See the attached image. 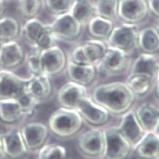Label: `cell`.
I'll use <instances>...</instances> for the list:
<instances>
[{
  "label": "cell",
  "mask_w": 159,
  "mask_h": 159,
  "mask_svg": "<svg viewBox=\"0 0 159 159\" xmlns=\"http://www.w3.org/2000/svg\"><path fill=\"white\" fill-rule=\"evenodd\" d=\"M91 98L110 114L122 116L131 110L136 97L126 83L115 82L96 86Z\"/></svg>",
  "instance_id": "6da1fadb"
},
{
  "label": "cell",
  "mask_w": 159,
  "mask_h": 159,
  "mask_svg": "<svg viewBox=\"0 0 159 159\" xmlns=\"http://www.w3.org/2000/svg\"><path fill=\"white\" fill-rule=\"evenodd\" d=\"M83 119L75 109L60 107L50 116L48 126L50 133L60 139H69L81 131Z\"/></svg>",
  "instance_id": "7a4b0ae2"
},
{
  "label": "cell",
  "mask_w": 159,
  "mask_h": 159,
  "mask_svg": "<svg viewBox=\"0 0 159 159\" xmlns=\"http://www.w3.org/2000/svg\"><path fill=\"white\" fill-rule=\"evenodd\" d=\"M104 40L92 39L74 46L70 52V61L85 65L97 66L107 50Z\"/></svg>",
  "instance_id": "3957f363"
},
{
  "label": "cell",
  "mask_w": 159,
  "mask_h": 159,
  "mask_svg": "<svg viewBox=\"0 0 159 159\" xmlns=\"http://www.w3.org/2000/svg\"><path fill=\"white\" fill-rule=\"evenodd\" d=\"M105 150L102 159H128L132 147L118 126H110L104 130Z\"/></svg>",
  "instance_id": "277c9868"
},
{
  "label": "cell",
  "mask_w": 159,
  "mask_h": 159,
  "mask_svg": "<svg viewBox=\"0 0 159 159\" xmlns=\"http://www.w3.org/2000/svg\"><path fill=\"white\" fill-rule=\"evenodd\" d=\"M132 61L128 52L108 46L100 62L96 66L97 71L107 76L122 75L130 69Z\"/></svg>",
  "instance_id": "5b68a950"
},
{
  "label": "cell",
  "mask_w": 159,
  "mask_h": 159,
  "mask_svg": "<svg viewBox=\"0 0 159 159\" xmlns=\"http://www.w3.org/2000/svg\"><path fill=\"white\" fill-rule=\"evenodd\" d=\"M77 148L86 158H102L105 150L104 130L94 128L83 133L77 139Z\"/></svg>",
  "instance_id": "8992f818"
},
{
  "label": "cell",
  "mask_w": 159,
  "mask_h": 159,
  "mask_svg": "<svg viewBox=\"0 0 159 159\" xmlns=\"http://www.w3.org/2000/svg\"><path fill=\"white\" fill-rule=\"evenodd\" d=\"M139 31L138 24L123 22L122 24L114 27L105 42L108 46L129 53L137 46Z\"/></svg>",
  "instance_id": "52a82bcc"
},
{
  "label": "cell",
  "mask_w": 159,
  "mask_h": 159,
  "mask_svg": "<svg viewBox=\"0 0 159 159\" xmlns=\"http://www.w3.org/2000/svg\"><path fill=\"white\" fill-rule=\"evenodd\" d=\"M3 157L6 159H26L30 153L22 138L19 126L10 127L0 134Z\"/></svg>",
  "instance_id": "ba28073f"
},
{
  "label": "cell",
  "mask_w": 159,
  "mask_h": 159,
  "mask_svg": "<svg viewBox=\"0 0 159 159\" xmlns=\"http://www.w3.org/2000/svg\"><path fill=\"white\" fill-rule=\"evenodd\" d=\"M20 129L30 153H38L47 144L50 131L44 123L37 121L26 123L20 126Z\"/></svg>",
  "instance_id": "9c48e42d"
},
{
  "label": "cell",
  "mask_w": 159,
  "mask_h": 159,
  "mask_svg": "<svg viewBox=\"0 0 159 159\" xmlns=\"http://www.w3.org/2000/svg\"><path fill=\"white\" fill-rule=\"evenodd\" d=\"M27 79L11 70L0 69V101L18 99L26 93Z\"/></svg>",
  "instance_id": "30bf717a"
},
{
  "label": "cell",
  "mask_w": 159,
  "mask_h": 159,
  "mask_svg": "<svg viewBox=\"0 0 159 159\" xmlns=\"http://www.w3.org/2000/svg\"><path fill=\"white\" fill-rule=\"evenodd\" d=\"M148 0H118V15L123 22L138 24L149 13Z\"/></svg>",
  "instance_id": "8fae6325"
},
{
  "label": "cell",
  "mask_w": 159,
  "mask_h": 159,
  "mask_svg": "<svg viewBox=\"0 0 159 159\" xmlns=\"http://www.w3.org/2000/svg\"><path fill=\"white\" fill-rule=\"evenodd\" d=\"M41 63L43 73L50 77L57 76L67 67V56L64 49L55 45L41 52Z\"/></svg>",
  "instance_id": "7c38bea8"
},
{
  "label": "cell",
  "mask_w": 159,
  "mask_h": 159,
  "mask_svg": "<svg viewBox=\"0 0 159 159\" xmlns=\"http://www.w3.org/2000/svg\"><path fill=\"white\" fill-rule=\"evenodd\" d=\"M57 39L72 41L77 38L82 32L83 26L69 12L56 16L50 24Z\"/></svg>",
  "instance_id": "4fadbf2b"
},
{
  "label": "cell",
  "mask_w": 159,
  "mask_h": 159,
  "mask_svg": "<svg viewBox=\"0 0 159 159\" xmlns=\"http://www.w3.org/2000/svg\"><path fill=\"white\" fill-rule=\"evenodd\" d=\"M83 121L95 127L105 125L109 119V112L104 107L94 102L89 96L81 98L76 109Z\"/></svg>",
  "instance_id": "5bb4252c"
},
{
  "label": "cell",
  "mask_w": 159,
  "mask_h": 159,
  "mask_svg": "<svg viewBox=\"0 0 159 159\" xmlns=\"http://www.w3.org/2000/svg\"><path fill=\"white\" fill-rule=\"evenodd\" d=\"M53 90L51 77L45 73L31 75L27 79L26 92L39 104L48 101L53 95Z\"/></svg>",
  "instance_id": "9a60e30c"
},
{
  "label": "cell",
  "mask_w": 159,
  "mask_h": 159,
  "mask_svg": "<svg viewBox=\"0 0 159 159\" xmlns=\"http://www.w3.org/2000/svg\"><path fill=\"white\" fill-rule=\"evenodd\" d=\"M26 59L23 48L15 40L0 46V69L12 71L21 66Z\"/></svg>",
  "instance_id": "2e32d148"
},
{
  "label": "cell",
  "mask_w": 159,
  "mask_h": 159,
  "mask_svg": "<svg viewBox=\"0 0 159 159\" xmlns=\"http://www.w3.org/2000/svg\"><path fill=\"white\" fill-rule=\"evenodd\" d=\"M119 130L134 148L147 133L143 128L136 117L135 111L129 110L122 115L121 121L118 126Z\"/></svg>",
  "instance_id": "e0dca14e"
},
{
  "label": "cell",
  "mask_w": 159,
  "mask_h": 159,
  "mask_svg": "<svg viewBox=\"0 0 159 159\" xmlns=\"http://www.w3.org/2000/svg\"><path fill=\"white\" fill-rule=\"evenodd\" d=\"M86 96H88L86 87L70 81L60 88L56 97L61 107L75 110L79 102Z\"/></svg>",
  "instance_id": "ac0fdd59"
},
{
  "label": "cell",
  "mask_w": 159,
  "mask_h": 159,
  "mask_svg": "<svg viewBox=\"0 0 159 159\" xmlns=\"http://www.w3.org/2000/svg\"><path fill=\"white\" fill-rule=\"evenodd\" d=\"M27 118L18 100L0 101V123L10 127L18 126Z\"/></svg>",
  "instance_id": "d6986e66"
},
{
  "label": "cell",
  "mask_w": 159,
  "mask_h": 159,
  "mask_svg": "<svg viewBox=\"0 0 159 159\" xmlns=\"http://www.w3.org/2000/svg\"><path fill=\"white\" fill-rule=\"evenodd\" d=\"M66 71L70 81L85 87L95 80L98 72L96 66L79 65L71 61L67 63Z\"/></svg>",
  "instance_id": "ffe728a7"
},
{
  "label": "cell",
  "mask_w": 159,
  "mask_h": 159,
  "mask_svg": "<svg viewBox=\"0 0 159 159\" xmlns=\"http://www.w3.org/2000/svg\"><path fill=\"white\" fill-rule=\"evenodd\" d=\"M158 66L159 57L157 54L142 52L132 62L130 73L146 75L157 80Z\"/></svg>",
  "instance_id": "44dd1931"
},
{
  "label": "cell",
  "mask_w": 159,
  "mask_h": 159,
  "mask_svg": "<svg viewBox=\"0 0 159 159\" xmlns=\"http://www.w3.org/2000/svg\"><path fill=\"white\" fill-rule=\"evenodd\" d=\"M133 151L137 159H158L159 138L153 132H147Z\"/></svg>",
  "instance_id": "7402d4cb"
},
{
  "label": "cell",
  "mask_w": 159,
  "mask_h": 159,
  "mask_svg": "<svg viewBox=\"0 0 159 159\" xmlns=\"http://www.w3.org/2000/svg\"><path fill=\"white\" fill-rule=\"evenodd\" d=\"M157 80L152 77L139 73H130L126 84L136 97L143 98L152 90Z\"/></svg>",
  "instance_id": "603a6c76"
},
{
  "label": "cell",
  "mask_w": 159,
  "mask_h": 159,
  "mask_svg": "<svg viewBox=\"0 0 159 159\" xmlns=\"http://www.w3.org/2000/svg\"><path fill=\"white\" fill-rule=\"evenodd\" d=\"M137 46L142 52L157 54L159 52V32L154 26L140 29Z\"/></svg>",
  "instance_id": "cb8c5ba5"
},
{
  "label": "cell",
  "mask_w": 159,
  "mask_h": 159,
  "mask_svg": "<svg viewBox=\"0 0 159 159\" xmlns=\"http://www.w3.org/2000/svg\"><path fill=\"white\" fill-rule=\"evenodd\" d=\"M136 117L146 132H153L159 118V109L153 104L145 102L135 111Z\"/></svg>",
  "instance_id": "d4e9b609"
},
{
  "label": "cell",
  "mask_w": 159,
  "mask_h": 159,
  "mask_svg": "<svg viewBox=\"0 0 159 159\" xmlns=\"http://www.w3.org/2000/svg\"><path fill=\"white\" fill-rule=\"evenodd\" d=\"M82 26H86L96 15L94 3L92 0H75L70 11Z\"/></svg>",
  "instance_id": "484cf974"
},
{
  "label": "cell",
  "mask_w": 159,
  "mask_h": 159,
  "mask_svg": "<svg viewBox=\"0 0 159 159\" xmlns=\"http://www.w3.org/2000/svg\"><path fill=\"white\" fill-rule=\"evenodd\" d=\"M88 30L93 38L104 41L108 38L115 25L110 19L96 15L87 25Z\"/></svg>",
  "instance_id": "4316f807"
},
{
  "label": "cell",
  "mask_w": 159,
  "mask_h": 159,
  "mask_svg": "<svg viewBox=\"0 0 159 159\" xmlns=\"http://www.w3.org/2000/svg\"><path fill=\"white\" fill-rule=\"evenodd\" d=\"M46 24L40 20L36 18H30L24 24L22 31L24 39L34 46L43 34Z\"/></svg>",
  "instance_id": "83f0119b"
},
{
  "label": "cell",
  "mask_w": 159,
  "mask_h": 159,
  "mask_svg": "<svg viewBox=\"0 0 159 159\" xmlns=\"http://www.w3.org/2000/svg\"><path fill=\"white\" fill-rule=\"evenodd\" d=\"M21 27L17 20L12 16L0 18V41L8 42L15 40L18 35Z\"/></svg>",
  "instance_id": "f1b7e54d"
},
{
  "label": "cell",
  "mask_w": 159,
  "mask_h": 159,
  "mask_svg": "<svg viewBox=\"0 0 159 159\" xmlns=\"http://www.w3.org/2000/svg\"><path fill=\"white\" fill-rule=\"evenodd\" d=\"M94 5L96 15L110 19L112 21L119 18L118 0H96Z\"/></svg>",
  "instance_id": "f546056e"
},
{
  "label": "cell",
  "mask_w": 159,
  "mask_h": 159,
  "mask_svg": "<svg viewBox=\"0 0 159 159\" xmlns=\"http://www.w3.org/2000/svg\"><path fill=\"white\" fill-rule=\"evenodd\" d=\"M37 153V159H68L65 147L56 143L45 145Z\"/></svg>",
  "instance_id": "4dcf8cb0"
},
{
  "label": "cell",
  "mask_w": 159,
  "mask_h": 159,
  "mask_svg": "<svg viewBox=\"0 0 159 159\" xmlns=\"http://www.w3.org/2000/svg\"><path fill=\"white\" fill-rule=\"evenodd\" d=\"M75 0H44L48 10L57 16L69 13L73 7Z\"/></svg>",
  "instance_id": "1f68e13d"
},
{
  "label": "cell",
  "mask_w": 159,
  "mask_h": 159,
  "mask_svg": "<svg viewBox=\"0 0 159 159\" xmlns=\"http://www.w3.org/2000/svg\"><path fill=\"white\" fill-rule=\"evenodd\" d=\"M18 4L21 13L30 18L36 17L40 11L43 0H18Z\"/></svg>",
  "instance_id": "d6a6232c"
},
{
  "label": "cell",
  "mask_w": 159,
  "mask_h": 159,
  "mask_svg": "<svg viewBox=\"0 0 159 159\" xmlns=\"http://www.w3.org/2000/svg\"><path fill=\"white\" fill-rule=\"evenodd\" d=\"M56 37L54 35L50 24H46L45 30L38 41L33 46L35 49L45 50L56 45Z\"/></svg>",
  "instance_id": "836d02e7"
},
{
  "label": "cell",
  "mask_w": 159,
  "mask_h": 159,
  "mask_svg": "<svg viewBox=\"0 0 159 159\" xmlns=\"http://www.w3.org/2000/svg\"><path fill=\"white\" fill-rule=\"evenodd\" d=\"M41 50L35 49L26 57V63L31 75H37L42 74L41 63Z\"/></svg>",
  "instance_id": "e575fe53"
},
{
  "label": "cell",
  "mask_w": 159,
  "mask_h": 159,
  "mask_svg": "<svg viewBox=\"0 0 159 159\" xmlns=\"http://www.w3.org/2000/svg\"><path fill=\"white\" fill-rule=\"evenodd\" d=\"M17 100L21 104L27 118L31 117L34 115L37 106L40 104L26 92Z\"/></svg>",
  "instance_id": "d590c367"
},
{
  "label": "cell",
  "mask_w": 159,
  "mask_h": 159,
  "mask_svg": "<svg viewBox=\"0 0 159 159\" xmlns=\"http://www.w3.org/2000/svg\"><path fill=\"white\" fill-rule=\"evenodd\" d=\"M149 11L159 18V0H148Z\"/></svg>",
  "instance_id": "8d00e7d4"
},
{
  "label": "cell",
  "mask_w": 159,
  "mask_h": 159,
  "mask_svg": "<svg viewBox=\"0 0 159 159\" xmlns=\"http://www.w3.org/2000/svg\"><path fill=\"white\" fill-rule=\"evenodd\" d=\"M5 0H0V18L5 10Z\"/></svg>",
  "instance_id": "74e56055"
},
{
  "label": "cell",
  "mask_w": 159,
  "mask_h": 159,
  "mask_svg": "<svg viewBox=\"0 0 159 159\" xmlns=\"http://www.w3.org/2000/svg\"><path fill=\"white\" fill-rule=\"evenodd\" d=\"M158 138H159V118L157 121V123L156 124V126L154 128V130L153 131Z\"/></svg>",
  "instance_id": "f35d334b"
},
{
  "label": "cell",
  "mask_w": 159,
  "mask_h": 159,
  "mask_svg": "<svg viewBox=\"0 0 159 159\" xmlns=\"http://www.w3.org/2000/svg\"><path fill=\"white\" fill-rule=\"evenodd\" d=\"M3 146H2V138L1 135H0V159L3 158Z\"/></svg>",
  "instance_id": "ab89813d"
},
{
  "label": "cell",
  "mask_w": 159,
  "mask_h": 159,
  "mask_svg": "<svg viewBox=\"0 0 159 159\" xmlns=\"http://www.w3.org/2000/svg\"><path fill=\"white\" fill-rule=\"evenodd\" d=\"M156 95L159 98V82H157V85H156Z\"/></svg>",
  "instance_id": "60d3db41"
},
{
  "label": "cell",
  "mask_w": 159,
  "mask_h": 159,
  "mask_svg": "<svg viewBox=\"0 0 159 159\" xmlns=\"http://www.w3.org/2000/svg\"><path fill=\"white\" fill-rule=\"evenodd\" d=\"M154 27L156 28V29L157 30V31L159 32V19L158 20V21L156 22V24H155Z\"/></svg>",
  "instance_id": "b9f144b4"
},
{
  "label": "cell",
  "mask_w": 159,
  "mask_h": 159,
  "mask_svg": "<svg viewBox=\"0 0 159 159\" xmlns=\"http://www.w3.org/2000/svg\"><path fill=\"white\" fill-rule=\"evenodd\" d=\"M157 82H159V66H158V74H157Z\"/></svg>",
  "instance_id": "7bdbcfd3"
},
{
  "label": "cell",
  "mask_w": 159,
  "mask_h": 159,
  "mask_svg": "<svg viewBox=\"0 0 159 159\" xmlns=\"http://www.w3.org/2000/svg\"><path fill=\"white\" fill-rule=\"evenodd\" d=\"M158 159H159V155H158Z\"/></svg>",
  "instance_id": "ee69618b"
}]
</instances>
